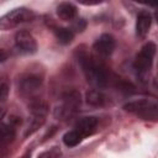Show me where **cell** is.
<instances>
[{"instance_id": "6da1fadb", "label": "cell", "mask_w": 158, "mask_h": 158, "mask_svg": "<svg viewBox=\"0 0 158 158\" xmlns=\"http://www.w3.org/2000/svg\"><path fill=\"white\" fill-rule=\"evenodd\" d=\"M78 62L83 69V73L85 74L86 80L93 85L104 88L111 80L107 68L96 57L86 53L85 51H80L78 54Z\"/></svg>"}, {"instance_id": "7a4b0ae2", "label": "cell", "mask_w": 158, "mask_h": 158, "mask_svg": "<svg viewBox=\"0 0 158 158\" xmlns=\"http://www.w3.org/2000/svg\"><path fill=\"white\" fill-rule=\"evenodd\" d=\"M33 19H35V14L32 10L27 7H16L0 17V30L1 31L11 30L21 23L30 22Z\"/></svg>"}, {"instance_id": "3957f363", "label": "cell", "mask_w": 158, "mask_h": 158, "mask_svg": "<svg viewBox=\"0 0 158 158\" xmlns=\"http://www.w3.org/2000/svg\"><path fill=\"white\" fill-rule=\"evenodd\" d=\"M123 110L131 114H135L143 120H157L158 116V106L156 101L148 99H141L136 101H130L123 105Z\"/></svg>"}, {"instance_id": "277c9868", "label": "cell", "mask_w": 158, "mask_h": 158, "mask_svg": "<svg viewBox=\"0 0 158 158\" xmlns=\"http://www.w3.org/2000/svg\"><path fill=\"white\" fill-rule=\"evenodd\" d=\"M156 49H157L156 44L153 42H148L141 48V51L136 56V59L133 62V68L136 69L139 77H143L149 72L156 54Z\"/></svg>"}, {"instance_id": "5b68a950", "label": "cell", "mask_w": 158, "mask_h": 158, "mask_svg": "<svg viewBox=\"0 0 158 158\" xmlns=\"http://www.w3.org/2000/svg\"><path fill=\"white\" fill-rule=\"evenodd\" d=\"M80 102H81V98L79 91L77 90L67 91L62 96V105L56 110V116L62 120L73 116L78 111Z\"/></svg>"}, {"instance_id": "8992f818", "label": "cell", "mask_w": 158, "mask_h": 158, "mask_svg": "<svg viewBox=\"0 0 158 158\" xmlns=\"http://www.w3.org/2000/svg\"><path fill=\"white\" fill-rule=\"evenodd\" d=\"M43 83V77L35 72H25L22 73L16 81L17 89L22 95H31L37 91Z\"/></svg>"}, {"instance_id": "52a82bcc", "label": "cell", "mask_w": 158, "mask_h": 158, "mask_svg": "<svg viewBox=\"0 0 158 158\" xmlns=\"http://www.w3.org/2000/svg\"><path fill=\"white\" fill-rule=\"evenodd\" d=\"M15 44L22 53H35L37 51V42L35 37L25 30L16 32L15 35Z\"/></svg>"}, {"instance_id": "ba28073f", "label": "cell", "mask_w": 158, "mask_h": 158, "mask_svg": "<svg viewBox=\"0 0 158 158\" xmlns=\"http://www.w3.org/2000/svg\"><path fill=\"white\" fill-rule=\"evenodd\" d=\"M115 46V38L109 33H104L94 42L93 48L100 57H109L114 52Z\"/></svg>"}, {"instance_id": "9c48e42d", "label": "cell", "mask_w": 158, "mask_h": 158, "mask_svg": "<svg viewBox=\"0 0 158 158\" xmlns=\"http://www.w3.org/2000/svg\"><path fill=\"white\" fill-rule=\"evenodd\" d=\"M96 126H98V118L94 116H86V117H81L80 120L77 121L74 130H77L85 138L95 131Z\"/></svg>"}, {"instance_id": "30bf717a", "label": "cell", "mask_w": 158, "mask_h": 158, "mask_svg": "<svg viewBox=\"0 0 158 158\" xmlns=\"http://www.w3.org/2000/svg\"><path fill=\"white\" fill-rule=\"evenodd\" d=\"M152 25V16L148 11L142 10L137 15V21H136V33L138 37L144 38L146 35L148 33L149 28Z\"/></svg>"}, {"instance_id": "8fae6325", "label": "cell", "mask_w": 158, "mask_h": 158, "mask_svg": "<svg viewBox=\"0 0 158 158\" xmlns=\"http://www.w3.org/2000/svg\"><path fill=\"white\" fill-rule=\"evenodd\" d=\"M77 7L72 2H60L57 7V15L60 20L70 21L77 16Z\"/></svg>"}, {"instance_id": "7c38bea8", "label": "cell", "mask_w": 158, "mask_h": 158, "mask_svg": "<svg viewBox=\"0 0 158 158\" xmlns=\"http://www.w3.org/2000/svg\"><path fill=\"white\" fill-rule=\"evenodd\" d=\"M85 101L91 106H102L106 102V96L98 89L88 90L85 94Z\"/></svg>"}, {"instance_id": "4fadbf2b", "label": "cell", "mask_w": 158, "mask_h": 158, "mask_svg": "<svg viewBox=\"0 0 158 158\" xmlns=\"http://www.w3.org/2000/svg\"><path fill=\"white\" fill-rule=\"evenodd\" d=\"M48 104L41 99L37 100H32L28 105V110L33 116H42L46 117V115L48 114Z\"/></svg>"}, {"instance_id": "5bb4252c", "label": "cell", "mask_w": 158, "mask_h": 158, "mask_svg": "<svg viewBox=\"0 0 158 158\" xmlns=\"http://www.w3.org/2000/svg\"><path fill=\"white\" fill-rule=\"evenodd\" d=\"M15 138V130L11 125L0 122V146H6L11 143Z\"/></svg>"}, {"instance_id": "9a60e30c", "label": "cell", "mask_w": 158, "mask_h": 158, "mask_svg": "<svg viewBox=\"0 0 158 158\" xmlns=\"http://www.w3.org/2000/svg\"><path fill=\"white\" fill-rule=\"evenodd\" d=\"M53 32L58 40V42H60L62 44H68L73 41V37H74V33L70 28H67V27H54L53 28Z\"/></svg>"}, {"instance_id": "2e32d148", "label": "cell", "mask_w": 158, "mask_h": 158, "mask_svg": "<svg viewBox=\"0 0 158 158\" xmlns=\"http://www.w3.org/2000/svg\"><path fill=\"white\" fill-rule=\"evenodd\" d=\"M84 139V137L77 131V130H72L69 132H67L64 136H63V142L67 147H75L78 146L81 141Z\"/></svg>"}, {"instance_id": "e0dca14e", "label": "cell", "mask_w": 158, "mask_h": 158, "mask_svg": "<svg viewBox=\"0 0 158 158\" xmlns=\"http://www.w3.org/2000/svg\"><path fill=\"white\" fill-rule=\"evenodd\" d=\"M46 121V117H42V116H33V118L31 120V122L28 123L27 128H26V132H25V136L28 137L31 135H33Z\"/></svg>"}, {"instance_id": "ac0fdd59", "label": "cell", "mask_w": 158, "mask_h": 158, "mask_svg": "<svg viewBox=\"0 0 158 158\" xmlns=\"http://www.w3.org/2000/svg\"><path fill=\"white\" fill-rule=\"evenodd\" d=\"M9 95V85L6 80L0 79V101H4Z\"/></svg>"}, {"instance_id": "d6986e66", "label": "cell", "mask_w": 158, "mask_h": 158, "mask_svg": "<svg viewBox=\"0 0 158 158\" xmlns=\"http://www.w3.org/2000/svg\"><path fill=\"white\" fill-rule=\"evenodd\" d=\"M59 154H60V152L57 148H53L51 151L43 152L38 158H59Z\"/></svg>"}, {"instance_id": "ffe728a7", "label": "cell", "mask_w": 158, "mask_h": 158, "mask_svg": "<svg viewBox=\"0 0 158 158\" xmlns=\"http://www.w3.org/2000/svg\"><path fill=\"white\" fill-rule=\"evenodd\" d=\"M85 26H86L85 21H84L83 19H79V20H77V21L73 23V26H72V31L74 30V31H77V32H83V31L85 30Z\"/></svg>"}, {"instance_id": "44dd1931", "label": "cell", "mask_w": 158, "mask_h": 158, "mask_svg": "<svg viewBox=\"0 0 158 158\" xmlns=\"http://www.w3.org/2000/svg\"><path fill=\"white\" fill-rule=\"evenodd\" d=\"M7 57H9V54H7V52H6L5 49H2V48H0V63H2V62H5V60L7 59Z\"/></svg>"}, {"instance_id": "7402d4cb", "label": "cell", "mask_w": 158, "mask_h": 158, "mask_svg": "<svg viewBox=\"0 0 158 158\" xmlns=\"http://www.w3.org/2000/svg\"><path fill=\"white\" fill-rule=\"evenodd\" d=\"M56 130H57V127H56V126H53V127L51 128V131H48V132H47V133L44 135V137H43V141L48 139V137H51V136H52V135H53V133L56 132Z\"/></svg>"}, {"instance_id": "603a6c76", "label": "cell", "mask_w": 158, "mask_h": 158, "mask_svg": "<svg viewBox=\"0 0 158 158\" xmlns=\"http://www.w3.org/2000/svg\"><path fill=\"white\" fill-rule=\"evenodd\" d=\"M4 115H5V110L2 107H0V120L4 117Z\"/></svg>"}, {"instance_id": "cb8c5ba5", "label": "cell", "mask_w": 158, "mask_h": 158, "mask_svg": "<svg viewBox=\"0 0 158 158\" xmlns=\"http://www.w3.org/2000/svg\"><path fill=\"white\" fill-rule=\"evenodd\" d=\"M20 158H31V153L30 152H27V153H25L22 157H20Z\"/></svg>"}, {"instance_id": "d4e9b609", "label": "cell", "mask_w": 158, "mask_h": 158, "mask_svg": "<svg viewBox=\"0 0 158 158\" xmlns=\"http://www.w3.org/2000/svg\"><path fill=\"white\" fill-rule=\"evenodd\" d=\"M2 146H0V158H2L4 157V152H2V148H1Z\"/></svg>"}]
</instances>
